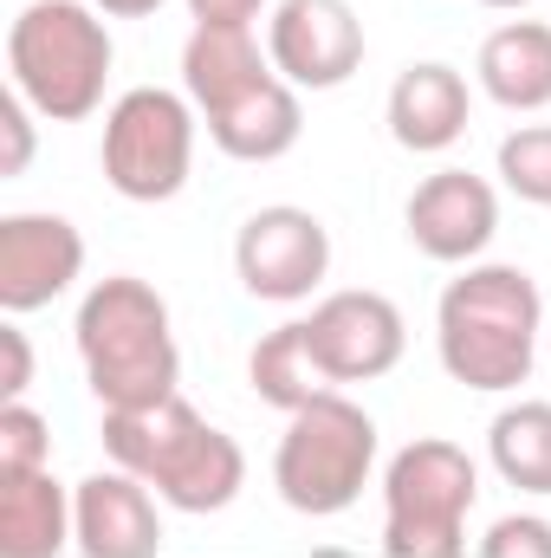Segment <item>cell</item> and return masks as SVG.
Masks as SVG:
<instances>
[{
  "instance_id": "1",
  "label": "cell",
  "mask_w": 551,
  "mask_h": 558,
  "mask_svg": "<svg viewBox=\"0 0 551 558\" xmlns=\"http://www.w3.org/2000/svg\"><path fill=\"white\" fill-rule=\"evenodd\" d=\"M78 357L85 384L105 410H149L175 397L182 351L169 338V305L131 274L98 279L78 305Z\"/></svg>"
},
{
  "instance_id": "2",
  "label": "cell",
  "mask_w": 551,
  "mask_h": 558,
  "mask_svg": "<svg viewBox=\"0 0 551 558\" xmlns=\"http://www.w3.org/2000/svg\"><path fill=\"white\" fill-rule=\"evenodd\" d=\"M539 279L519 267H467L441 292V364L467 390H519L539 351Z\"/></svg>"
},
{
  "instance_id": "3",
  "label": "cell",
  "mask_w": 551,
  "mask_h": 558,
  "mask_svg": "<svg viewBox=\"0 0 551 558\" xmlns=\"http://www.w3.org/2000/svg\"><path fill=\"white\" fill-rule=\"evenodd\" d=\"M7 65H13V92L52 118V124H78L98 111L105 78H111V33L91 7L78 0H33L13 33H7Z\"/></svg>"
},
{
  "instance_id": "4",
  "label": "cell",
  "mask_w": 551,
  "mask_h": 558,
  "mask_svg": "<svg viewBox=\"0 0 551 558\" xmlns=\"http://www.w3.org/2000/svg\"><path fill=\"white\" fill-rule=\"evenodd\" d=\"M370 468H377V422L364 416L351 397L325 390V397H311L298 416L285 422L279 454H273V487L292 513L338 520L344 507H357Z\"/></svg>"
},
{
  "instance_id": "5",
  "label": "cell",
  "mask_w": 551,
  "mask_h": 558,
  "mask_svg": "<svg viewBox=\"0 0 551 558\" xmlns=\"http://www.w3.org/2000/svg\"><path fill=\"white\" fill-rule=\"evenodd\" d=\"M474 494H480V474H474L467 448H454L441 435L409 441L390 461V481H383V500H390L383 553L390 558H461L467 553Z\"/></svg>"
},
{
  "instance_id": "6",
  "label": "cell",
  "mask_w": 551,
  "mask_h": 558,
  "mask_svg": "<svg viewBox=\"0 0 551 558\" xmlns=\"http://www.w3.org/2000/svg\"><path fill=\"white\" fill-rule=\"evenodd\" d=\"M195 162V118L175 92H124L105 118V182L124 202H169L182 195Z\"/></svg>"
},
{
  "instance_id": "7",
  "label": "cell",
  "mask_w": 551,
  "mask_h": 558,
  "mask_svg": "<svg viewBox=\"0 0 551 558\" xmlns=\"http://www.w3.org/2000/svg\"><path fill=\"white\" fill-rule=\"evenodd\" d=\"M234 274L254 299H273V305H292V299H311V286L331 274V234L311 208H260L241 241H234Z\"/></svg>"
},
{
  "instance_id": "8",
  "label": "cell",
  "mask_w": 551,
  "mask_h": 558,
  "mask_svg": "<svg viewBox=\"0 0 551 558\" xmlns=\"http://www.w3.org/2000/svg\"><path fill=\"white\" fill-rule=\"evenodd\" d=\"M325 384H377L403 364V312L383 292H331L305 318Z\"/></svg>"
},
{
  "instance_id": "9",
  "label": "cell",
  "mask_w": 551,
  "mask_h": 558,
  "mask_svg": "<svg viewBox=\"0 0 551 558\" xmlns=\"http://www.w3.org/2000/svg\"><path fill=\"white\" fill-rule=\"evenodd\" d=\"M267 46L285 85L331 92L364 65V20L351 13V0H279Z\"/></svg>"
},
{
  "instance_id": "10",
  "label": "cell",
  "mask_w": 551,
  "mask_h": 558,
  "mask_svg": "<svg viewBox=\"0 0 551 558\" xmlns=\"http://www.w3.org/2000/svg\"><path fill=\"white\" fill-rule=\"evenodd\" d=\"M85 274V234L65 215H7L0 221V312H39Z\"/></svg>"
},
{
  "instance_id": "11",
  "label": "cell",
  "mask_w": 551,
  "mask_h": 558,
  "mask_svg": "<svg viewBox=\"0 0 551 558\" xmlns=\"http://www.w3.org/2000/svg\"><path fill=\"white\" fill-rule=\"evenodd\" d=\"M403 221H409V241L428 260L461 267V260H474V254L493 241L500 202H493V189H487L480 175H467V169H434V175L409 195V215H403Z\"/></svg>"
},
{
  "instance_id": "12",
  "label": "cell",
  "mask_w": 551,
  "mask_h": 558,
  "mask_svg": "<svg viewBox=\"0 0 551 558\" xmlns=\"http://www.w3.org/2000/svg\"><path fill=\"white\" fill-rule=\"evenodd\" d=\"M241 481H247L241 441H234L228 428L201 422V416L169 441V454H162L156 474H149V487H156L175 513H221V507L241 494Z\"/></svg>"
},
{
  "instance_id": "13",
  "label": "cell",
  "mask_w": 551,
  "mask_h": 558,
  "mask_svg": "<svg viewBox=\"0 0 551 558\" xmlns=\"http://www.w3.org/2000/svg\"><path fill=\"white\" fill-rule=\"evenodd\" d=\"M78 520V553L85 558H156L162 553V520L156 500L143 494L137 474H91L72 500Z\"/></svg>"
},
{
  "instance_id": "14",
  "label": "cell",
  "mask_w": 551,
  "mask_h": 558,
  "mask_svg": "<svg viewBox=\"0 0 551 558\" xmlns=\"http://www.w3.org/2000/svg\"><path fill=\"white\" fill-rule=\"evenodd\" d=\"M467 131V78L454 65H409L390 85V137L415 156H441Z\"/></svg>"
},
{
  "instance_id": "15",
  "label": "cell",
  "mask_w": 551,
  "mask_h": 558,
  "mask_svg": "<svg viewBox=\"0 0 551 558\" xmlns=\"http://www.w3.org/2000/svg\"><path fill=\"white\" fill-rule=\"evenodd\" d=\"M267 78H273V65L260 59V46H254L247 26H195L188 46H182V85H188V98L208 118L228 111V105H241Z\"/></svg>"
},
{
  "instance_id": "16",
  "label": "cell",
  "mask_w": 551,
  "mask_h": 558,
  "mask_svg": "<svg viewBox=\"0 0 551 558\" xmlns=\"http://www.w3.org/2000/svg\"><path fill=\"white\" fill-rule=\"evenodd\" d=\"M65 546H78V520L52 468L7 474L0 481V558H59Z\"/></svg>"
},
{
  "instance_id": "17",
  "label": "cell",
  "mask_w": 551,
  "mask_h": 558,
  "mask_svg": "<svg viewBox=\"0 0 551 558\" xmlns=\"http://www.w3.org/2000/svg\"><path fill=\"white\" fill-rule=\"evenodd\" d=\"M480 85L506 111H546L551 105V26L506 20L480 46Z\"/></svg>"
},
{
  "instance_id": "18",
  "label": "cell",
  "mask_w": 551,
  "mask_h": 558,
  "mask_svg": "<svg viewBox=\"0 0 551 558\" xmlns=\"http://www.w3.org/2000/svg\"><path fill=\"white\" fill-rule=\"evenodd\" d=\"M208 137H215L221 156H234V162H279L298 143V92L285 78H267L241 105L215 111L208 118Z\"/></svg>"
},
{
  "instance_id": "19",
  "label": "cell",
  "mask_w": 551,
  "mask_h": 558,
  "mask_svg": "<svg viewBox=\"0 0 551 558\" xmlns=\"http://www.w3.org/2000/svg\"><path fill=\"white\" fill-rule=\"evenodd\" d=\"M247 377H254V397L273 403V410H285V416H298L311 397L331 390L325 371H318V357H311L305 325H279V331H267V338L254 344V357H247Z\"/></svg>"
},
{
  "instance_id": "20",
  "label": "cell",
  "mask_w": 551,
  "mask_h": 558,
  "mask_svg": "<svg viewBox=\"0 0 551 558\" xmlns=\"http://www.w3.org/2000/svg\"><path fill=\"white\" fill-rule=\"evenodd\" d=\"M188 422H195V410H188L182 397L149 403V410H105V454H111L124 474H137L143 487H149L156 461L169 454V441H175Z\"/></svg>"
},
{
  "instance_id": "21",
  "label": "cell",
  "mask_w": 551,
  "mask_h": 558,
  "mask_svg": "<svg viewBox=\"0 0 551 558\" xmlns=\"http://www.w3.org/2000/svg\"><path fill=\"white\" fill-rule=\"evenodd\" d=\"M493 448V468L506 487H526V494H551V403H519L493 422L487 435Z\"/></svg>"
},
{
  "instance_id": "22",
  "label": "cell",
  "mask_w": 551,
  "mask_h": 558,
  "mask_svg": "<svg viewBox=\"0 0 551 558\" xmlns=\"http://www.w3.org/2000/svg\"><path fill=\"white\" fill-rule=\"evenodd\" d=\"M500 175L519 202L551 208V124H526L500 143Z\"/></svg>"
},
{
  "instance_id": "23",
  "label": "cell",
  "mask_w": 551,
  "mask_h": 558,
  "mask_svg": "<svg viewBox=\"0 0 551 558\" xmlns=\"http://www.w3.org/2000/svg\"><path fill=\"white\" fill-rule=\"evenodd\" d=\"M52 461V428L26 403H0V481L7 474H39Z\"/></svg>"
},
{
  "instance_id": "24",
  "label": "cell",
  "mask_w": 551,
  "mask_h": 558,
  "mask_svg": "<svg viewBox=\"0 0 551 558\" xmlns=\"http://www.w3.org/2000/svg\"><path fill=\"white\" fill-rule=\"evenodd\" d=\"M480 558H551V526L546 520H500L480 539Z\"/></svg>"
},
{
  "instance_id": "25",
  "label": "cell",
  "mask_w": 551,
  "mask_h": 558,
  "mask_svg": "<svg viewBox=\"0 0 551 558\" xmlns=\"http://www.w3.org/2000/svg\"><path fill=\"white\" fill-rule=\"evenodd\" d=\"M33 162V124H26V98L0 92V175H20Z\"/></svg>"
},
{
  "instance_id": "26",
  "label": "cell",
  "mask_w": 551,
  "mask_h": 558,
  "mask_svg": "<svg viewBox=\"0 0 551 558\" xmlns=\"http://www.w3.org/2000/svg\"><path fill=\"white\" fill-rule=\"evenodd\" d=\"M33 384V344L20 325H0V403H20Z\"/></svg>"
},
{
  "instance_id": "27",
  "label": "cell",
  "mask_w": 551,
  "mask_h": 558,
  "mask_svg": "<svg viewBox=\"0 0 551 558\" xmlns=\"http://www.w3.org/2000/svg\"><path fill=\"white\" fill-rule=\"evenodd\" d=\"M267 0H188L195 26H254Z\"/></svg>"
},
{
  "instance_id": "28",
  "label": "cell",
  "mask_w": 551,
  "mask_h": 558,
  "mask_svg": "<svg viewBox=\"0 0 551 558\" xmlns=\"http://www.w3.org/2000/svg\"><path fill=\"white\" fill-rule=\"evenodd\" d=\"M91 7H105L111 20H149V13H156L162 0H91Z\"/></svg>"
},
{
  "instance_id": "29",
  "label": "cell",
  "mask_w": 551,
  "mask_h": 558,
  "mask_svg": "<svg viewBox=\"0 0 551 558\" xmlns=\"http://www.w3.org/2000/svg\"><path fill=\"white\" fill-rule=\"evenodd\" d=\"M480 7H532V0H480Z\"/></svg>"
}]
</instances>
